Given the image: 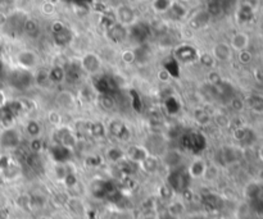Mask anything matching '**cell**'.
Listing matches in <instances>:
<instances>
[{
    "instance_id": "40",
    "label": "cell",
    "mask_w": 263,
    "mask_h": 219,
    "mask_svg": "<svg viewBox=\"0 0 263 219\" xmlns=\"http://www.w3.org/2000/svg\"><path fill=\"white\" fill-rule=\"evenodd\" d=\"M253 60V53L249 49H245V50L237 51V62L243 64V66H246L249 63H252Z\"/></svg>"
},
{
    "instance_id": "31",
    "label": "cell",
    "mask_w": 263,
    "mask_h": 219,
    "mask_svg": "<svg viewBox=\"0 0 263 219\" xmlns=\"http://www.w3.org/2000/svg\"><path fill=\"white\" fill-rule=\"evenodd\" d=\"M98 102H99V106L103 109L104 112H111L116 108L115 97H112L111 95L108 94L100 95L99 99H98Z\"/></svg>"
},
{
    "instance_id": "41",
    "label": "cell",
    "mask_w": 263,
    "mask_h": 219,
    "mask_svg": "<svg viewBox=\"0 0 263 219\" xmlns=\"http://www.w3.org/2000/svg\"><path fill=\"white\" fill-rule=\"evenodd\" d=\"M73 131L80 135H89V121L78 120L73 127Z\"/></svg>"
},
{
    "instance_id": "42",
    "label": "cell",
    "mask_w": 263,
    "mask_h": 219,
    "mask_svg": "<svg viewBox=\"0 0 263 219\" xmlns=\"http://www.w3.org/2000/svg\"><path fill=\"white\" fill-rule=\"evenodd\" d=\"M66 27H67L66 23H64L63 21H60V20H55V21H53L52 23H50V31H52L53 35L59 34V32L63 31Z\"/></svg>"
},
{
    "instance_id": "17",
    "label": "cell",
    "mask_w": 263,
    "mask_h": 219,
    "mask_svg": "<svg viewBox=\"0 0 263 219\" xmlns=\"http://www.w3.org/2000/svg\"><path fill=\"white\" fill-rule=\"evenodd\" d=\"M229 44L234 53L245 50V49H249V45H250V36L245 31H237L232 35Z\"/></svg>"
},
{
    "instance_id": "22",
    "label": "cell",
    "mask_w": 263,
    "mask_h": 219,
    "mask_svg": "<svg viewBox=\"0 0 263 219\" xmlns=\"http://www.w3.org/2000/svg\"><path fill=\"white\" fill-rule=\"evenodd\" d=\"M192 117L197 125L202 126V127H207L212 123V113H209L207 109L198 106L194 108L192 112Z\"/></svg>"
},
{
    "instance_id": "21",
    "label": "cell",
    "mask_w": 263,
    "mask_h": 219,
    "mask_svg": "<svg viewBox=\"0 0 263 219\" xmlns=\"http://www.w3.org/2000/svg\"><path fill=\"white\" fill-rule=\"evenodd\" d=\"M232 137H234L236 141H239V143L248 144V145L249 144H252L255 140V135L253 134V130H250V128L248 127H244V126L235 128L234 132H232Z\"/></svg>"
},
{
    "instance_id": "50",
    "label": "cell",
    "mask_w": 263,
    "mask_h": 219,
    "mask_svg": "<svg viewBox=\"0 0 263 219\" xmlns=\"http://www.w3.org/2000/svg\"><path fill=\"white\" fill-rule=\"evenodd\" d=\"M258 155H259V159L262 160V162H263V146H262V148H260L259 154H258Z\"/></svg>"
},
{
    "instance_id": "36",
    "label": "cell",
    "mask_w": 263,
    "mask_h": 219,
    "mask_svg": "<svg viewBox=\"0 0 263 219\" xmlns=\"http://www.w3.org/2000/svg\"><path fill=\"white\" fill-rule=\"evenodd\" d=\"M16 204L22 210H31V195L29 194H21L20 196L16 199Z\"/></svg>"
},
{
    "instance_id": "30",
    "label": "cell",
    "mask_w": 263,
    "mask_h": 219,
    "mask_svg": "<svg viewBox=\"0 0 263 219\" xmlns=\"http://www.w3.org/2000/svg\"><path fill=\"white\" fill-rule=\"evenodd\" d=\"M46 121L54 128L63 126V114H62V111H59V109L49 111L48 114H46Z\"/></svg>"
},
{
    "instance_id": "49",
    "label": "cell",
    "mask_w": 263,
    "mask_h": 219,
    "mask_svg": "<svg viewBox=\"0 0 263 219\" xmlns=\"http://www.w3.org/2000/svg\"><path fill=\"white\" fill-rule=\"evenodd\" d=\"M48 2H50V3L55 4V6H58V4H59L60 2H62V0H48Z\"/></svg>"
},
{
    "instance_id": "45",
    "label": "cell",
    "mask_w": 263,
    "mask_h": 219,
    "mask_svg": "<svg viewBox=\"0 0 263 219\" xmlns=\"http://www.w3.org/2000/svg\"><path fill=\"white\" fill-rule=\"evenodd\" d=\"M185 219H212L207 213H193L190 215H185Z\"/></svg>"
},
{
    "instance_id": "39",
    "label": "cell",
    "mask_w": 263,
    "mask_h": 219,
    "mask_svg": "<svg viewBox=\"0 0 263 219\" xmlns=\"http://www.w3.org/2000/svg\"><path fill=\"white\" fill-rule=\"evenodd\" d=\"M229 106L234 112H243L245 108V100L239 96H232L229 100Z\"/></svg>"
},
{
    "instance_id": "1",
    "label": "cell",
    "mask_w": 263,
    "mask_h": 219,
    "mask_svg": "<svg viewBox=\"0 0 263 219\" xmlns=\"http://www.w3.org/2000/svg\"><path fill=\"white\" fill-rule=\"evenodd\" d=\"M15 62L22 71H36L40 67V55L34 49H20L15 54Z\"/></svg>"
},
{
    "instance_id": "28",
    "label": "cell",
    "mask_w": 263,
    "mask_h": 219,
    "mask_svg": "<svg viewBox=\"0 0 263 219\" xmlns=\"http://www.w3.org/2000/svg\"><path fill=\"white\" fill-rule=\"evenodd\" d=\"M245 106L254 113H263V96L259 94L249 95L245 99Z\"/></svg>"
},
{
    "instance_id": "52",
    "label": "cell",
    "mask_w": 263,
    "mask_h": 219,
    "mask_svg": "<svg viewBox=\"0 0 263 219\" xmlns=\"http://www.w3.org/2000/svg\"><path fill=\"white\" fill-rule=\"evenodd\" d=\"M260 25H262V29H263V21H262V23H260Z\"/></svg>"
},
{
    "instance_id": "47",
    "label": "cell",
    "mask_w": 263,
    "mask_h": 219,
    "mask_svg": "<svg viewBox=\"0 0 263 219\" xmlns=\"http://www.w3.org/2000/svg\"><path fill=\"white\" fill-rule=\"evenodd\" d=\"M7 104V96L6 92L3 90H0V106H4Z\"/></svg>"
},
{
    "instance_id": "11",
    "label": "cell",
    "mask_w": 263,
    "mask_h": 219,
    "mask_svg": "<svg viewBox=\"0 0 263 219\" xmlns=\"http://www.w3.org/2000/svg\"><path fill=\"white\" fill-rule=\"evenodd\" d=\"M125 151H126L127 162L134 163L136 165L140 164L145 158L150 155V151L146 149L145 145H141V144H131Z\"/></svg>"
},
{
    "instance_id": "18",
    "label": "cell",
    "mask_w": 263,
    "mask_h": 219,
    "mask_svg": "<svg viewBox=\"0 0 263 219\" xmlns=\"http://www.w3.org/2000/svg\"><path fill=\"white\" fill-rule=\"evenodd\" d=\"M160 165H162L160 158L150 154V155H149L148 158H145L137 167H139V169H140L141 172H144L145 174H155L159 171Z\"/></svg>"
},
{
    "instance_id": "34",
    "label": "cell",
    "mask_w": 263,
    "mask_h": 219,
    "mask_svg": "<svg viewBox=\"0 0 263 219\" xmlns=\"http://www.w3.org/2000/svg\"><path fill=\"white\" fill-rule=\"evenodd\" d=\"M206 78H207V82H208L212 87L220 85V83L223 81L222 74H221V72L217 71L216 68L208 69V71H207Z\"/></svg>"
},
{
    "instance_id": "7",
    "label": "cell",
    "mask_w": 263,
    "mask_h": 219,
    "mask_svg": "<svg viewBox=\"0 0 263 219\" xmlns=\"http://www.w3.org/2000/svg\"><path fill=\"white\" fill-rule=\"evenodd\" d=\"M54 134L57 135V141L66 149H74L77 145V134L73 131V128H69L67 126H60L55 128Z\"/></svg>"
},
{
    "instance_id": "15",
    "label": "cell",
    "mask_w": 263,
    "mask_h": 219,
    "mask_svg": "<svg viewBox=\"0 0 263 219\" xmlns=\"http://www.w3.org/2000/svg\"><path fill=\"white\" fill-rule=\"evenodd\" d=\"M186 213H188V208H186V202L183 199H176L173 197L169 200L166 205V214L172 219H183L185 218Z\"/></svg>"
},
{
    "instance_id": "29",
    "label": "cell",
    "mask_w": 263,
    "mask_h": 219,
    "mask_svg": "<svg viewBox=\"0 0 263 219\" xmlns=\"http://www.w3.org/2000/svg\"><path fill=\"white\" fill-rule=\"evenodd\" d=\"M197 62H199L200 66L206 69L215 68L216 64V60L215 58H213V55H212L211 51H199Z\"/></svg>"
},
{
    "instance_id": "44",
    "label": "cell",
    "mask_w": 263,
    "mask_h": 219,
    "mask_svg": "<svg viewBox=\"0 0 263 219\" xmlns=\"http://www.w3.org/2000/svg\"><path fill=\"white\" fill-rule=\"evenodd\" d=\"M43 148V141H41V137H37V139H30V149L31 151H40Z\"/></svg>"
},
{
    "instance_id": "53",
    "label": "cell",
    "mask_w": 263,
    "mask_h": 219,
    "mask_svg": "<svg viewBox=\"0 0 263 219\" xmlns=\"http://www.w3.org/2000/svg\"><path fill=\"white\" fill-rule=\"evenodd\" d=\"M7 219H9V218H7Z\"/></svg>"
},
{
    "instance_id": "23",
    "label": "cell",
    "mask_w": 263,
    "mask_h": 219,
    "mask_svg": "<svg viewBox=\"0 0 263 219\" xmlns=\"http://www.w3.org/2000/svg\"><path fill=\"white\" fill-rule=\"evenodd\" d=\"M108 135L107 125L102 121H89V136L93 139H104Z\"/></svg>"
},
{
    "instance_id": "4",
    "label": "cell",
    "mask_w": 263,
    "mask_h": 219,
    "mask_svg": "<svg viewBox=\"0 0 263 219\" xmlns=\"http://www.w3.org/2000/svg\"><path fill=\"white\" fill-rule=\"evenodd\" d=\"M113 15H115L116 22L126 26L129 29L139 22V13H137L135 7H132L131 4L120 3L118 6L115 7Z\"/></svg>"
},
{
    "instance_id": "33",
    "label": "cell",
    "mask_w": 263,
    "mask_h": 219,
    "mask_svg": "<svg viewBox=\"0 0 263 219\" xmlns=\"http://www.w3.org/2000/svg\"><path fill=\"white\" fill-rule=\"evenodd\" d=\"M39 29H40L39 22H37L35 18L29 17L26 21H25V23H23L22 31L26 32V34L30 35V36H34V35H36L37 32H39Z\"/></svg>"
},
{
    "instance_id": "38",
    "label": "cell",
    "mask_w": 263,
    "mask_h": 219,
    "mask_svg": "<svg viewBox=\"0 0 263 219\" xmlns=\"http://www.w3.org/2000/svg\"><path fill=\"white\" fill-rule=\"evenodd\" d=\"M46 205V197L41 194L31 195V210L43 209Z\"/></svg>"
},
{
    "instance_id": "19",
    "label": "cell",
    "mask_w": 263,
    "mask_h": 219,
    "mask_svg": "<svg viewBox=\"0 0 263 219\" xmlns=\"http://www.w3.org/2000/svg\"><path fill=\"white\" fill-rule=\"evenodd\" d=\"M46 72H48L49 82L54 83V85L63 83L67 78V69L64 68V66H60V64H54Z\"/></svg>"
},
{
    "instance_id": "2",
    "label": "cell",
    "mask_w": 263,
    "mask_h": 219,
    "mask_svg": "<svg viewBox=\"0 0 263 219\" xmlns=\"http://www.w3.org/2000/svg\"><path fill=\"white\" fill-rule=\"evenodd\" d=\"M78 67H80V71H82L83 73L89 74V76H95L103 69V59L97 51L87 50L78 58Z\"/></svg>"
},
{
    "instance_id": "37",
    "label": "cell",
    "mask_w": 263,
    "mask_h": 219,
    "mask_svg": "<svg viewBox=\"0 0 263 219\" xmlns=\"http://www.w3.org/2000/svg\"><path fill=\"white\" fill-rule=\"evenodd\" d=\"M40 12L41 15L45 16V17H53L55 15V12H57V6L48 2V0H44L40 6Z\"/></svg>"
},
{
    "instance_id": "35",
    "label": "cell",
    "mask_w": 263,
    "mask_h": 219,
    "mask_svg": "<svg viewBox=\"0 0 263 219\" xmlns=\"http://www.w3.org/2000/svg\"><path fill=\"white\" fill-rule=\"evenodd\" d=\"M69 173H71V172L68 171V168H67L66 164H55L54 176H55V178L59 181V182L64 183V181H66L67 177L69 176Z\"/></svg>"
},
{
    "instance_id": "51",
    "label": "cell",
    "mask_w": 263,
    "mask_h": 219,
    "mask_svg": "<svg viewBox=\"0 0 263 219\" xmlns=\"http://www.w3.org/2000/svg\"><path fill=\"white\" fill-rule=\"evenodd\" d=\"M212 219H225V218H221V216H217V218H212Z\"/></svg>"
},
{
    "instance_id": "16",
    "label": "cell",
    "mask_w": 263,
    "mask_h": 219,
    "mask_svg": "<svg viewBox=\"0 0 263 219\" xmlns=\"http://www.w3.org/2000/svg\"><path fill=\"white\" fill-rule=\"evenodd\" d=\"M64 204H66L67 209L72 213V215L78 219L85 216L87 213V206L80 196H68Z\"/></svg>"
},
{
    "instance_id": "13",
    "label": "cell",
    "mask_w": 263,
    "mask_h": 219,
    "mask_svg": "<svg viewBox=\"0 0 263 219\" xmlns=\"http://www.w3.org/2000/svg\"><path fill=\"white\" fill-rule=\"evenodd\" d=\"M211 17L212 16L208 11L200 9V11L195 12L194 15L190 16V18L188 20V27L193 32L206 29L207 26L209 25V22H211Z\"/></svg>"
},
{
    "instance_id": "26",
    "label": "cell",
    "mask_w": 263,
    "mask_h": 219,
    "mask_svg": "<svg viewBox=\"0 0 263 219\" xmlns=\"http://www.w3.org/2000/svg\"><path fill=\"white\" fill-rule=\"evenodd\" d=\"M212 123H215L221 130H227L231 126V120L226 113L221 111H213L212 113Z\"/></svg>"
},
{
    "instance_id": "43",
    "label": "cell",
    "mask_w": 263,
    "mask_h": 219,
    "mask_svg": "<svg viewBox=\"0 0 263 219\" xmlns=\"http://www.w3.org/2000/svg\"><path fill=\"white\" fill-rule=\"evenodd\" d=\"M157 78L159 82L168 83V82H171L172 76H171V73H169V71H167L166 68H160L157 73Z\"/></svg>"
},
{
    "instance_id": "3",
    "label": "cell",
    "mask_w": 263,
    "mask_h": 219,
    "mask_svg": "<svg viewBox=\"0 0 263 219\" xmlns=\"http://www.w3.org/2000/svg\"><path fill=\"white\" fill-rule=\"evenodd\" d=\"M241 157H243V150L240 148L234 145H226L218 149L213 162L220 165L221 168L222 167H231V165L240 162Z\"/></svg>"
},
{
    "instance_id": "9",
    "label": "cell",
    "mask_w": 263,
    "mask_h": 219,
    "mask_svg": "<svg viewBox=\"0 0 263 219\" xmlns=\"http://www.w3.org/2000/svg\"><path fill=\"white\" fill-rule=\"evenodd\" d=\"M58 109L62 112H72L77 106V97L71 90H60L55 96Z\"/></svg>"
},
{
    "instance_id": "46",
    "label": "cell",
    "mask_w": 263,
    "mask_h": 219,
    "mask_svg": "<svg viewBox=\"0 0 263 219\" xmlns=\"http://www.w3.org/2000/svg\"><path fill=\"white\" fill-rule=\"evenodd\" d=\"M8 18L9 16L7 15V13L0 12V29H3V27H6V26L8 25Z\"/></svg>"
},
{
    "instance_id": "25",
    "label": "cell",
    "mask_w": 263,
    "mask_h": 219,
    "mask_svg": "<svg viewBox=\"0 0 263 219\" xmlns=\"http://www.w3.org/2000/svg\"><path fill=\"white\" fill-rule=\"evenodd\" d=\"M176 0H152L150 8L155 15H167L174 6Z\"/></svg>"
},
{
    "instance_id": "10",
    "label": "cell",
    "mask_w": 263,
    "mask_h": 219,
    "mask_svg": "<svg viewBox=\"0 0 263 219\" xmlns=\"http://www.w3.org/2000/svg\"><path fill=\"white\" fill-rule=\"evenodd\" d=\"M211 53L215 58L216 62L220 63H229L231 62L232 58H234V50L231 49L229 43H225V41H218L215 45L212 46Z\"/></svg>"
},
{
    "instance_id": "14",
    "label": "cell",
    "mask_w": 263,
    "mask_h": 219,
    "mask_svg": "<svg viewBox=\"0 0 263 219\" xmlns=\"http://www.w3.org/2000/svg\"><path fill=\"white\" fill-rule=\"evenodd\" d=\"M21 143V135L16 128H6L0 134V146L6 150L16 149Z\"/></svg>"
},
{
    "instance_id": "6",
    "label": "cell",
    "mask_w": 263,
    "mask_h": 219,
    "mask_svg": "<svg viewBox=\"0 0 263 219\" xmlns=\"http://www.w3.org/2000/svg\"><path fill=\"white\" fill-rule=\"evenodd\" d=\"M106 36L115 45H121V44H123L129 39L130 29L115 21L106 29Z\"/></svg>"
},
{
    "instance_id": "27",
    "label": "cell",
    "mask_w": 263,
    "mask_h": 219,
    "mask_svg": "<svg viewBox=\"0 0 263 219\" xmlns=\"http://www.w3.org/2000/svg\"><path fill=\"white\" fill-rule=\"evenodd\" d=\"M221 176V167L218 164H216L215 162L208 163L206 169V173H204L203 181L208 183H213L216 182Z\"/></svg>"
},
{
    "instance_id": "32",
    "label": "cell",
    "mask_w": 263,
    "mask_h": 219,
    "mask_svg": "<svg viewBox=\"0 0 263 219\" xmlns=\"http://www.w3.org/2000/svg\"><path fill=\"white\" fill-rule=\"evenodd\" d=\"M120 59L125 66H131V64H134L137 59L136 51H135L134 49H130V48L123 49V50L120 53Z\"/></svg>"
},
{
    "instance_id": "20",
    "label": "cell",
    "mask_w": 263,
    "mask_h": 219,
    "mask_svg": "<svg viewBox=\"0 0 263 219\" xmlns=\"http://www.w3.org/2000/svg\"><path fill=\"white\" fill-rule=\"evenodd\" d=\"M106 159L111 164H120L126 160V151L121 146H111L106 151Z\"/></svg>"
},
{
    "instance_id": "8",
    "label": "cell",
    "mask_w": 263,
    "mask_h": 219,
    "mask_svg": "<svg viewBox=\"0 0 263 219\" xmlns=\"http://www.w3.org/2000/svg\"><path fill=\"white\" fill-rule=\"evenodd\" d=\"M207 165H208V162H207L203 157H195L193 158L192 162L188 164L185 171L192 181H200V179L203 181Z\"/></svg>"
},
{
    "instance_id": "48",
    "label": "cell",
    "mask_w": 263,
    "mask_h": 219,
    "mask_svg": "<svg viewBox=\"0 0 263 219\" xmlns=\"http://www.w3.org/2000/svg\"><path fill=\"white\" fill-rule=\"evenodd\" d=\"M257 181H258V182L260 183V185L263 186V169H262V171L259 172V173H258V178H257Z\"/></svg>"
},
{
    "instance_id": "5",
    "label": "cell",
    "mask_w": 263,
    "mask_h": 219,
    "mask_svg": "<svg viewBox=\"0 0 263 219\" xmlns=\"http://www.w3.org/2000/svg\"><path fill=\"white\" fill-rule=\"evenodd\" d=\"M107 131H108V135H112L115 139L120 140L122 143H127L131 139V131L126 126V123L120 118H112L107 123Z\"/></svg>"
},
{
    "instance_id": "24",
    "label": "cell",
    "mask_w": 263,
    "mask_h": 219,
    "mask_svg": "<svg viewBox=\"0 0 263 219\" xmlns=\"http://www.w3.org/2000/svg\"><path fill=\"white\" fill-rule=\"evenodd\" d=\"M25 132L30 139H37L41 137L44 132V126L43 123L39 120H29L25 125Z\"/></svg>"
},
{
    "instance_id": "12",
    "label": "cell",
    "mask_w": 263,
    "mask_h": 219,
    "mask_svg": "<svg viewBox=\"0 0 263 219\" xmlns=\"http://www.w3.org/2000/svg\"><path fill=\"white\" fill-rule=\"evenodd\" d=\"M173 54L176 59H179L183 63H190L194 62L198 59V54L199 51L197 50V48L188 43H183L181 45L176 46L173 50Z\"/></svg>"
}]
</instances>
